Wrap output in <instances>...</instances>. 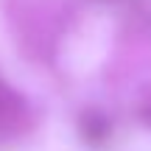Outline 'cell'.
Returning a JSON list of instances; mask_svg holds the SVG:
<instances>
[{"mask_svg": "<svg viewBox=\"0 0 151 151\" xmlns=\"http://www.w3.org/2000/svg\"><path fill=\"white\" fill-rule=\"evenodd\" d=\"M78 132L81 137H84V143H90V146H104V143L109 140V134H112V123H109V118L104 112H98V109H87V112H81L78 118Z\"/></svg>", "mask_w": 151, "mask_h": 151, "instance_id": "6da1fadb", "label": "cell"}, {"mask_svg": "<svg viewBox=\"0 0 151 151\" xmlns=\"http://www.w3.org/2000/svg\"><path fill=\"white\" fill-rule=\"evenodd\" d=\"M25 115V101L22 95H17L9 84L0 81V126H9L14 120H22Z\"/></svg>", "mask_w": 151, "mask_h": 151, "instance_id": "7a4b0ae2", "label": "cell"}, {"mask_svg": "<svg viewBox=\"0 0 151 151\" xmlns=\"http://www.w3.org/2000/svg\"><path fill=\"white\" fill-rule=\"evenodd\" d=\"M140 118H143L146 126H151V92L143 98V104H140Z\"/></svg>", "mask_w": 151, "mask_h": 151, "instance_id": "3957f363", "label": "cell"}]
</instances>
